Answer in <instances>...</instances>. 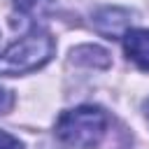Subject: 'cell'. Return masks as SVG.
Returning <instances> with one entry per match:
<instances>
[{"mask_svg": "<svg viewBox=\"0 0 149 149\" xmlns=\"http://www.w3.org/2000/svg\"><path fill=\"white\" fill-rule=\"evenodd\" d=\"M109 130V114L95 105L65 109L56 119V137L74 149H95Z\"/></svg>", "mask_w": 149, "mask_h": 149, "instance_id": "1", "label": "cell"}, {"mask_svg": "<svg viewBox=\"0 0 149 149\" xmlns=\"http://www.w3.org/2000/svg\"><path fill=\"white\" fill-rule=\"evenodd\" d=\"M56 54V42L47 30H30L16 42H12L0 54V74L19 77L40 70Z\"/></svg>", "mask_w": 149, "mask_h": 149, "instance_id": "2", "label": "cell"}, {"mask_svg": "<svg viewBox=\"0 0 149 149\" xmlns=\"http://www.w3.org/2000/svg\"><path fill=\"white\" fill-rule=\"evenodd\" d=\"M133 12L123 7H102L93 14V28L107 40H119L133 23Z\"/></svg>", "mask_w": 149, "mask_h": 149, "instance_id": "3", "label": "cell"}, {"mask_svg": "<svg viewBox=\"0 0 149 149\" xmlns=\"http://www.w3.org/2000/svg\"><path fill=\"white\" fill-rule=\"evenodd\" d=\"M121 40H123V51H126L128 61H133L140 70L149 72V30L128 28Z\"/></svg>", "mask_w": 149, "mask_h": 149, "instance_id": "4", "label": "cell"}, {"mask_svg": "<svg viewBox=\"0 0 149 149\" xmlns=\"http://www.w3.org/2000/svg\"><path fill=\"white\" fill-rule=\"evenodd\" d=\"M72 61L79 65H88V68H109V54L102 47L95 44H81L77 49H72Z\"/></svg>", "mask_w": 149, "mask_h": 149, "instance_id": "5", "label": "cell"}, {"mask_svg": "<svg viewBox=\"0 0 149 149\" xmlns=\"http://www.w3.org/2000/svg\"><path fill=\"white\" fill-rule=\"evenodd\" d=\"M12 5L19 12L30 14V16H42L54 9V0H12Z\"/></svg>", "mask_w": 149, "mask_h": 149, "instance_id": "6", "label": "cell"}, {"mask_svg": "<svg viewBox=\"0 0 149 149\" xmlns=\"http://www.w3.org/2000/svg\"><path fill=\"white\" fill-rule=\"evenodd\" d=\"M14 102H16L14 93H12L9 88L0 86V114H9V112H12V107H14Z\"/></svg>", "mask_w": 149, "mask_h": 149, "instance_id": "7", "label": "cell"}, {"mask_svg": "<svg viewBox=\"0 0 149 149\" xmlns=\"http://www.w3.org/2000/svg\"><path fill=\"white\" fill-rule=\"evenodd\" d=\"M0 149H23V144L19 142V137L9 135L7 130H0Z\"/></svg>", "mask_w": 149, "mask_h": 149, "instance_id": "8", "label": "cell"}, {"mask_svg": "<svg viewBox=\"0 0 149 149\" xmlns=\"http://www.w3.org/2000/svg\"><path fill=\"white\" fill-rule=\"evenodd\" d=\"M147 114H149V105H147Z\"/></svg>", "mask_w": 149, "mask_h": 149, "instance_id": "9", "label": "cell"}]
</instances>
